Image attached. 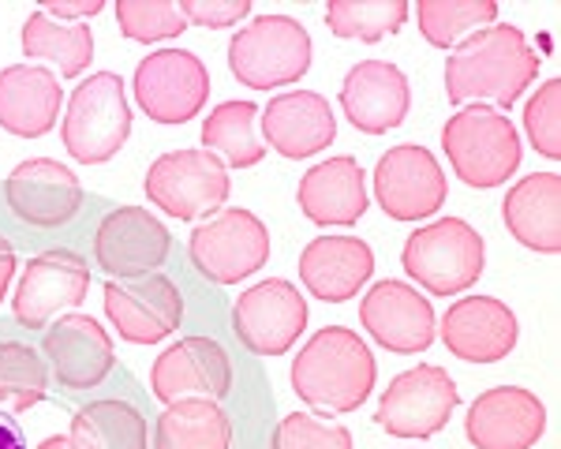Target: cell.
I'll return each mask as SVG.
<instances>
[{
	"mask_svg": "<svg viewBox=\"0 0 561 449\" xmlns=\"http://www.w3.org/2000/svg\"><path fill=\"white\" fill-rule=\"evenodd\" d=\"M375 274V251L359 237H319L300 255V281L322 303H345Z\"/></svg>",
	"mask_w": 561,
	"mask_h": 449,
	"instance_id": "24",
	"label": "cell"
},
{
	"mask_svg": "<svg viewBox=\"0 0 561 449\" xmlns=\"http://www.w3.org/2000/svg\"><path fill=\"white\" fill-rule=\"evenodd\" d=\"M409 20L404 0H330L325 23L337 38L382 42L386 34H397Z\"/></svg>",
	"mask_w": 561,
	"mask_h": 449,
	"instance_id": "33",
	"label": "cell"
},
{
	"mask_svg": "<svg viewBox=\"0 0 561 449\" xmlns=\"http://www.w3.org/2000/svg\"><path fill=\"white\" fill-rule=\"evenodd\" d=\"M505 229L524 247L554 255L561 251V176L558 173H531L510 187L502 203Z\"/></svg>",
	"mask_w": 561,
	"mask_h": 449,
	"instance_id": "27",
	"label": "cell"
},
{
	"mask_svg": "<svg viewBox=\"0 0 561 449\" xmlns=\"http://www.w3.org/2000/svg\"><path fill=\"white\" fill-rule=\"evenodd\" d=\"M274 449H352V435L341 424L311 412H293L274 430Z\"/></svg>",
	"mask_w": 561,
	"mask_h": 449,
	"instance_id": "37",
	"label": "cell"
},
{
	"mask_svg": "<svg viewBox=\"0 0 561 449\" xmlns=\"http://www.w3.org/2000/svg\"><path fill=\"white\" fill-rule=\"evenodd\" d=\"M229 192H232L229 169L210 150H169V154L153 161L147 173L150 203L180 221L221 210Z\"/></svg>",
	"mask_w": 561,
	"mask_h": 449,
	"instance_id": "8",
	"label": "cell"
},
{
	"mask_svg": "<svg viewBox=\"0 0 561 449\" xmlns=\"http://www.w3.org/2000/svg\"><path fill=\"white\" fill-rule=\"evenodd\" d=\"M169 229L153 218L142 206H121V210L105 214L94 237V258L98 266L108 269L113 277L128 281V277L153 274L169 255Z\"/></svg>",
	"mask_w": 561,
	"mask_h": 449,
	"instance_id": "17",
	"label": "cell"
},
{
	"mask_svg": "<svg viewBox=\"0 0 561 449\" xmlns=\"http://www.w3.org/2000/svg\"><path fill=\"white\" fill-rule=\"evenodd\" d=\"M12 274H15V251L4 237H0V300H4L8 285H12Z\"/></svg>",
	"mask_w": 561,
	"mask_h": 449,
	"instance_id": "40",
	"label": "cell"
},
{
	"mask_svg": "<svg viewBox=\"0 0 561 449\" xmlns=\"http://www.w3.org/2000/svg\"><path fill=\"white\" fill-rule=\"evenodd\" d=\"M210 97V71L187 49H158L135 68V102L158 124H187Z\"/></svg>",
	"mask_w": 561,
	"mask_h": 449,
	"instance_id": "9",
	"label": "cell"
},
{
	"mask_svg": "<svg viewBox=\"0 0 561 449\" xmlns=\"http://www.w3.org/2000/svg\"><path fill=\"white\" fill-rule=\"evenodd\" d=\"M23 53L31 60H49L60 68V76H83L94 60V34L83 23H60L45 12H34L23 23Z\"/></svg>",
	"mask_w": 561,
	"mask_h": 449,
	"instance_id": "29",
	"label": "cell"
},
{
	"mask_svg": "<svg viewBox=\"0 0 561 449\" xmlns=\"http://www.w3.org/2000/svg\"><path fill=\"white\" fill-rule=\"evenodd\" d=\"M262 135L285 158H311L337 139V116L314 90H288L262 110Z\"/></svg>",
	"mask_w": 561,
	"mask_h": 449,
	"instance_id": "23",
	"label": "cell"
},
{
	"mask_svg": "<svg viewBox=\"0 0 561 449\" xmlns=\"http://www.w3.org/2000/svg\"><path fill=\"white\" fill-rule=\"evenodd\" d=\"M415 15H420L423 38L438 49H449V45L468 42L483 26H494L497 4L494 0H420Z\"/></svg>",
	"mask_w": 561,
	"mask_h": 449,
	"instance_id": "32",
	"label": "cell"
},
{
	"mask_svg": "<svg viewBox=\"0 0 561 449\" xmlns=\"http://www.w3.org/2000/svg\"><path fill=\"white\" fill-rule=\"evenodd\" d=\"M539 53L531 49L520 26L494 23L476 31L468 42L457 45V53L446 65V94L449 102H494L510 110L513 102L536 83Z\"/></svg>",
	"mask_w": 561,
	"mask_h": 449,
	"instance_id": "1",
	"label": "cell"
},
{
	"mask_svg": "<svg viewBox=\"0 0 561 449\" xmlns=\"http://www.w3.org/2000/svg\"><path fill=\"white\" fill-rule=\"evenodd\" d=\"M71 449H147V419L128 401H94L71 419Z\"/></svg>",
	"mask_w": 561,
	"mask_h": 449,
	"instance_id": "30",
	"label": "cell"
},
{
	"mask_svg": "<svg viewBox=\"0 0 561 449\" xmlns=\"http://www.w3.org/2000/svg\"><path fill=\"white\" fill-rule=\"evenodd\" d=\"M457 401L460 393L449 371L420 364L389 382V390L378 401L375 419L397 438H431L449 424Z\"/></svg>",
	"mask_w": 561,
	"mask_h": 449,
	"instance_id": "11",
	"label": "cell"
},
{
	"mask_svg": "<svg viewBox=\"0 0 561 449\" xmlns=\"http://www.w3.org/2000/svg\"><path fill=\"white\" fill-rule=\"evenodd\" d=\"M65 147L68 154L83 165H102V161L121 154V147L131 135V110L124 97V79L113 71H98L87 83L71 90L65 113Z\"/></svg>",
	"mask_w": 561,
	"mask_h": 449,
	"instance_id": "6",
	"label": "cell"
},
{
	"mask_svg": "<svg viewBox=\"0 0 561 449\" xmlns=\"http://www.w3.org/2000/svg\"><path fill=\"white\" fill-rule=\"evenodd\" d=\"M359 322L389 353H423L434 341V308L404 281H378L359 303Z\"/></svg>",
	"mask_w": 561,
	"mask_h": 449,
	"instance_id": "19",
	"label": "cell"
},
{
	"mask_svg": "<svg viewBox=\"0 0 561 449\" xmlns=\"http://www.w3.org/2000/svg\"><path fill=\"white\" fill-rule=\"evenodd\" d=\"M375 195L393 221H423L446 206V173L423 147H393L375 165Z\"/></svg>",
	"mask_w": 561,
	"mask_h": 449,
	"instance_id": "13",
	"label": "cell"
},
{
	"mask_svg": "<svg viewBox=\"0 0 561 449\" xmlns=\"http://www.w3.org/2000/svg\"><path fill=\"white\" fill-rule=\"evenodd\" d=\"M192 263L217 285H237L270 263V232L251 210H217L210 221L195 225Z\"/></svg>",
	"mask_w": 561,
	"mask_h": 449,
	"instance_id": "7",
	"label": "cell"
},
{
	"mask_svg": "<svg viewBox=\"0 0 561 449\" xmlns=\"http://www.w3.org/2000/svg\"><path fill=\"white\" fill-rule=\"evenodd\" d=\"M90 289V266L83 255L60 247V251H42L31 258V266L23 269L20 289H15V319L31 330H45V322L65 308H79L87 300Z\"/></svg>",
	"mask_w": 561,
	"mask_h": 449,
	"instance_id": "16",
	"label": "cell"
},
{
	"mask_svg": "<svg viewBox=\"0 0 561 449\" xmlns=\"http://www.w3.org/2000/svg\"><path fill=\"white\" fill-rule=\"evenodd\" d=\"M442 341L457 359L468 364H497L517 345V314L494 296H468L442 314Z\"/></svg>",
	"mask_w": 561,
	"mask_h": 449,
	"instance_id": "20",
	"label": "cell"
},
{
	"mask_svg": "<svg viewBox=\"0 0 561 449\" xmlns=\"http://www.w3.org/2000/svg\"><path fill=\"white\" fill-rule=\"evenodd\" d=\"M150 390L158 401H221L232 390V359L214 337H184L153 359Z\"/></svg>",
	"mask_w": 561,
	"mask_h": 449,
	"instance_id": "14",
	"label": "cell"
},
{
	"mask_svg": "<svg viewBox=\"0 0 561 449\" xmlns=\"http://www.w3.org/2000/svg\"><path fill=\"white\" fill-rule=\"evenodd\" d=\"M375 356L356 330L325 326L293 359L296 398L325 412H356L375 390Z\"/></svg>",
	"mask_w": 561,
	"mask_h": 449,
	"instance_id": "2",
	"label": "cell"
},
{
	"mask_svg": "<svg viewBox=\"0 0 561 449\" xmlns=\"http://www.w3.org/2000/svg\"><path fill=\"white\" fill-rule=\"evenodd\" d=\"M307 326V300L293 281L270 277L251 285L232 303V334L255 356H280L300 341Z\"/></svg>",
	"mask_w": 561,
	"mask_h": 449,
	"instance_id": "10",
	"label": "cell"
},
{
	"mask_svg": "<svg viewBox=\"0 0 561 449\" xmlns=\"http://www.w3.org/2000/svg\"><path fill=\"white\" fill-rule=\"evenodd\" d=\"M465 430L476 449H531L547 430V408L531 390L497 385L472 401Z\"/></svg>",
	"mask_w": 561,
	"mask_h": 449,
	"instance_id": "18",
	"label": "cell"
},
{
	"mask_svg": "<svg viewBox=\"0 0 561 449\" xmlns=\"http://www.w3.org/2000/svg\"><path fill=\"white\" fill-rule=\"evenodd\" d=\"M116 23H121L124 38L131 42H165L187 26L173 0H121Z\"/></svg>",
	"mask_w": 561,
	"mask_h": 449,
	"instance_id": "35",
	"label": "cell"
},
{
	"mask_svg": "<svg viewBox=\"0 0 561 449\" xmlns=\"http://www.w3.org/2000/svg\"><path fill=\"white\" fill-rule=\"evenodd\" d=\"M38 449H71V442H68L65 435H53V438H45Z\"/></svg>",
	"mask_w": 561,
	"mask_h": 449,
	"instance_id": "42",
	"label": "cell"
},
{
	"mask_svg": "<svg viewBox=\"0 0 561 449\" xmlns=\"http://www.w3.org/2000/svg\"><path fill=\"white\" fill-rule=\"evenodd\" d=\"M442 150L468 187H497L520 165V135L510 116L491 105H468L449 116L442 128Z\"/></svg>",
	"mask_w": 561,
	"mask_h": 449,
	"instance_id": "3",
	"label": "cell"
},
{
	"mask_svg": "<svg viewBox=\"0 0 561 449\" xmlns=\"http://www.w3.org/2000/svg\"><path fill=\"white\" fill-rule=\"evenodd\" d=\"M524 131L542 158H561V83L550 79L524 105Z\"/></svg>",
	"mask_w": 561,
	"mask_h": 449,
	"instance_id": "36",
	"label": "cell"
},
{
	"mask_svg": "<svg viewBox=\"0 0 561 449\" xmlns=\"http://www.w3.org/2000/svg\"><path fill=\"white\" fill-rule=\"evenodd\" d=\"M42 348L49 356L57 382L68 390H94L113 371L116 359L113 337L90 314H60V322L45 330Z\"/></svg>",
	"mask_w": 561,
	"mask_h": 449,
	"instance_id": "22",
	"label": "cell"
},
{
	"mask_svg": "<svg viewBox=\"0 0 561 449\" xmlns=\"http://www.w3.org/2000/svg\"><path fill=\"white\" fill-rule=\"evenodd\" d=\"M102 0H83V4H65V0H45V8L42 12L49 15V20H79V15H98L102 12Z\"/></svg>",
	"mask_w": 561,
	"mask_h": 449,
	"instance_id": "39",
	"label": "cell"
},
{
	"mask_svg": "<svg viewBox=\"0 0 561 449\" xmlns=\"http://www.w3.org/2000/svg\"><path fill=\"white\" fill-rule=\"evenodd\" d=\"M60 116V79L38 65H12L0 71V128L38 139Z\"/></svg>",
	"mask_w": 561,
	"mask_h": 449,
	"instance_id": "26",
	"label": "cell"
},
{
	"mask_svg": "<svg viewBox=\"0 0 561 449\" xmlns=\"http://www.w3.org/2000/svg\"><path fill=\"white\" fill-rule=\"evenodd\" d=\"M0 449H26L23 435L12 424H4V419H0Z\"/></svg>",
	"mask_w": 561,
	"mask_h": 449,
	"instance_id": "41",
	"label": "cell"
},
{
	"mask_svg": "<svg viewBox=\"0 0 561 449\" xmlns=\"http://www.w3.org/2000/svg\"><path fill=\"white\" fill-rule=\"evenodd\" d=\"M180 15L184 23H195V26H232L240 20L251 15V0H180Z\"/></svg>",
	"mask_w": 561,
	"mask_h": 449,
	"instance_id": "38",
	"label": "cell"
},
{
	"mask_svg": "<svg viewBox=\"0 0 561 449\" xmlns=\"http://www.w3.org/2000/svg\"><path fill=\"white\" fill-rule=\"evenodd\" d=\"M409 79L389 60H359L345 76V87H341V110L352 120V128L367 135L393 131L409 116Z\"/></svg>",
	"mask_w": 561,
	"mask_h": 449,
	"instance_id": "21",
	"label": "cell"
},
{
	"mask_svg": "<svg viewBox=\"0 0 561 449\" xmlns=\"http://www.w3.org/2000/svg\"><path fill=\"white\" fill-rule=\"evenodd\" d=\"M232 446V424L217 401L192 398L169 404L158 416L153 430V449H229Z\"/></svg>",
	"mask_w": 561,
	"mask_h": 449,
	"instance_id": "28",
	"label": "cell"
},
{
	"mask_svg": "<svg viewBox=\"0 0 561 449\" xmlns=\"http://www.w3.org/2000/svg\"><path fill=\"white\" fill-rule=\"evenodd\" d=\"M105 314L124 341L131 345H158L184 319V296L165 274H142L128 281L105 285Z\"/></svg>",
	"mask_w": 561,
	"mask_h": 449,
	"instance_id": "12",
	"label": "cell"
},
{
	"mask_svg": "<svg viewBox=\"0 0 561 449\" xmlns=\"http://www.w3.org/2000/svg\"><path fill=\"white\" fill-rule=\"evenodd\" d=\"M229 68L251 90L300 83L311 68V34L288 15H259L232 34Z\"/></svg>",
	"mask_w": 561,
	"mask_h": 449,
	"instance_id": "5",
	"label": "cell"
},
{
	"mask_svg": "<svg viewBox=\"0 0 561 449\" xmlns=\"http://www.w3.org/2000/svg\"><path fill=\"white\" fill-rule=\"evenodd\" d=\"M259 110L251 102H221L217 110L203 120V147L214 158H221V165L232 169H251L266 158L259 131H255Z\"/></svg>",
	"mask_w": 561,
	"mask_h": 449,
	"instance_id": "31",
	"label": "cell"
},
{
	"mask_svg": "<svg viewBox=\"0 0 561 449\" xmlns=\"http://www.w3.org/2000/svg\"><path fill=\"white\" fill-rule=\"evenodd\" d=\"M404 274L434 296H457L472 289L483 274L486 247L483 237L465 218H442L423 225L404 240Z\"/></svg>",
	"mask_w": 561,
	"mask_h": 449,
	"instance_id": "4",
	"label": "cell"
},
{
	"mask_svg": "<svg viewBox=\"0 0 561 449\" xmlns=\"http://www.w3.org/2000/svg\"><path fill=\"white\" fill-rule=\"evenodd\" d=\"M45 398V364L23 341L0 345V404L12 412L34 408Z\"/></svg>",
	"mask_w": 561,
	"mask_h": 449,
	"instance_id": "34",
	"label": "cell"
},
{
	"mask_svg": "<svg viewBox=\"0 0 561 449\" xmlns=\"http://www.w3.org/2000/svg\"><path fill=\"white\" fill-rule=\"evenodd\" d=\"M304 218L314 225H356L367 214V176L356 158H330L307 169L296 187Z\"/></svg>",
	"mask_w": 561,
	"mask_h": 449,
	"instance_id": "25",
	"label": "cell"
},
{
	"mask_svg": "<svg viewBox=\"0 0 561 449\" xmlns=\"http://www.w3.org/2000/svg\"><path fill=\"white\" fill-rule=\"evenodd\" d=\"M8 210L31 229H57L68 225L83 206V187L68 165L53 158H31L12 169L4 180Z\"/></svg>",
	"mask_w": 561,
	"mask_h": 449,
	"instance_id": "15",
	"label": "cell"
}]
</instances>
